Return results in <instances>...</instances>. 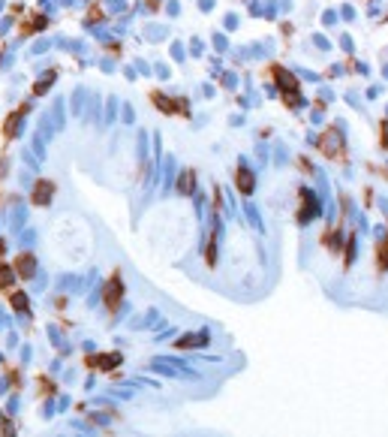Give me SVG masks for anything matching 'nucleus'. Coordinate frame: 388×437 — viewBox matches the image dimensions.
<instances>
[{
	"label": "nucleus",
	"instance_id": "nucleus-4",
	"mask_svg": "<svg viewBox=\"0 0 388 437\" xmlns=\"http://www.w3.org/2000/svg\"><path fill=\"white\" fill-rule=\"evenodd\" d=\"M274 76H277V88H280V91L298 94V79H295V72H289V69H274Z\"/></svg>",
	"mask_w": 388,
	"mask_h": 437
},
{
	"label": "nucleus",
	"instance_id": "nucleus-12",
	"mask_svg": "<svg viewBox=\"0 0 388 437\" xmlns=\"http://www.w3.org/2000/svg\"><path fill=\"white\" fill-rule=\"evenodd\" d=\"M313 45H316L319 52H331V39L325 33H313Z\"/></svg>",
	"mask_w": 388,
	"mask_h": 437
},
{
	"label": "nucleus",
	"instance_id": "nucleus-14",
	"mask_svg": "<svg viewBox=\"0 0 388 437\" xmlns=\"http://www.w3.org/2000/svg\"><path fill=\"white\" fill-rule=\"evenodd\" d=\"M337 15H340L343 21H355V15H358V12H355V6H352V3H343L340 9H337Z\"/></svg>",
	"mask_w": 388,
	"mask_h": 437
},
{
	"label": "nucleus",
	"instance_id": "nucleus-40",
	"mask_svg": "<svg viewBox=\"0 0 388 437\" xmlns=\"http://www.w3.org/2000/svg\"><path fill=\"white\" fill-rule=\"evenodd\" d=\"M382 79H385V82H388V61H385V63H382Z\"/></svg>",
	"mask_w": 388,
	"mask_h": 437
},
{
	"label": "nucleus",
	"instance_id": "nucleus-5",
	"mask_svg": "<svg viewBox=\"0 0 388 437\" xmlns=\"http://www.w3.org/2000/svg\"><path fill=\"white\" fill-rule=\"evenodd\" d=\"M253 187H256V178H253V172L247 166H241V172H238V190L244 193V196H250L253 193Z\"/></svg>",
	"mask_w": 388,
	"mask_h": 437
},
{
	"label": "nucleus",
	"instance_id": "nucleus-22",
	"mask_svg": "<svg viewBox=\"0 0 388 437\" xmlns=\"http://www.w3.org/2000/svg\"><path fill=\"white\" fill-rule=\"evenodd\" d=\"M328 76H331V79H343V76H346V66H343V63H331Z\"/></svg>",
	"mask_w": 388,
	"mask_h": 437
},
{
	"label": "nucleus",
	"instance_id": "nucleus-28",
	"mask_svg": "<svg viewBox=\"0 0 388 437\" xmlns=\"http://www.w3.org/2000/svg\"><path fill=\"white\" fill-rule=\"evenodd\" d=\"M379 94H382V85H370V88H367V100H376Z\"/></svg>",
	"mask_w": 388,
	"mask_h": 437
},
{
	"label": "nucleus",
	"instance_id": "nucleus-20",
	"mask_svg": "<svg viewBox=\"0 0 388 437\" xmlns=\"http://www.w3.org/2000/svg\"><path fill=\"white\" fill-rule=\"evenodd\" d=\"M154 100H157V106H160L163 112H175V103H168V96H163V94H157V96H154Z\"/></svg>",
	"mask_w": 388,
	"mask_h": 437
},
{
	"label": "nucleus",
	"instance_id": "nucleus-33",
	"mask_svg": "<svg viewBox=\"0 0 388 437\" xmlns=\"http://www.w3.org/2000/svg\"><path fill=\"white\" fill-rule=\"evenodd\" d=\"M199 6H202V12H211L214 9V0H199Z\"/></svg>",
	"mask_w": 388,
	"mask_h": 437
},
{
	"label": "nucleus",
	"instance_id": "nucleus-19",
	"mask_svg": "<svg viewBox=\"0 0 388 437\" xmlns=\"http://www.w3.org/2000/svg\"><path fill=\"white\" fill-rule=\"evenodd\" d=\"M352 217H355V223H358V229H361V232H364V235H367V232H370V223H367V217H364V214H361V211H355Z\"/></svg>",
	"mask_w": 388,
	"mask_h": 437
},
{
	"label": "nucleus",
	"instance_id": "nucleus-17",
	"mask_svg": "<svg viewBox=\"0 0 388 437\" xmlns=\"http://www.w3.org/2000/svg\"><path fill=\"white\" fill-rule=\"evenodd\" d=\"M340 48H343L346 55H355V42H352L349 33H340Z\"/></svg>",
	"mask_w": 388,
	"mask_h": 437
},
{
	"label": "nucleus",
	"instance_id": "nucleus-16",
	"mask_svg": "<svg viewBox=\"0 0 388 437\" xmlns=\"http://www.w3.org/2000/svg\"><path fill=\"white\" fill-rule=\"evenodd\" d=\"M319 100H322V106H328V103H334V100H337V96H334V91H331V88L319 85Z\"/></svg>",
	"mask_w": 388,
	"mask_h": 437
},
{
	"label": "nucleus",
	"instance_id": "nucleus-6",
	"mask_svg": "<svg viewBox=\"0 0 388 437\" xmlns=\"http://www.w3.org/2000/svg\"><path fill=\"white\" fill-rule=\"evenodd\" d=\"M52 193H55L52 181H39V184H36V190H33V202H36V205H45L48 199H52Z\"/></svg>",
	"mask_w": 388,
	"mask_h": 437
},
{
	"label": "nucleus",
	"instance_id": "nucleus-18",
	"mask_svg": "<svg viewBox=\"0 0 388 437\" xmlns=\"http://www.w3.org/2000/svg\"><path fill=\"white\" fill-rule=\"evenodd\" d=\"M322 121H325V112H322V106H319V109H310V124H313V127H319Z\"/></svg>",
	"mask_w": 388,
	"mask_h": 437
},
{
	"label": "nucleus",
	"instance_id": "nucleus-26",
	"mask_svg": "<svg viewBox=\"0 0 388 437\" xmlns=\"http://www.w3.org/2000/svg\"><path fill=\"white\" fill-rule=\"evenodd\" d=\"M247 214H250V223H253L256 229H265V226H262V220H259V211H256L253 205H247Z\"/></svg>",
	"mask_w": 388,
	"mask_h": 437
},
{
	"label": "nucleus",
	"instance_id": "nucleus-13",
	"mask_svg": "<svg viewBox=\"0 0 388 437\" xmlns=\"http://www.w3.org/2000/svg\"><path fill=\"white\" fill-rule=\"evenodd\" d=\"M292 72H298L301 79H307V82H313V85H319V82H322V76H316V72H313V69H301V66H295Z\"/></svg>",
	"mask_w": 388,
	"mask_h": 437
},
{
	"label": "nucleus",
	"instance_id": "nucleus-1",
	"mask_svg": "<svg viewBox=\"0 0 388 437\" xmlns=\"http://www.w3.org/2000/svg\"><path fill=\"white\" fill-rule=\"evenodd\" d=\"M301 199H304V205L298 211V223L301 226H310L313 220H319V217H322V196H319L316 190H310V187H301Z\"/></svg>",
	"mask_w": 388,
	"mask_h": 437
},
{
	"label": "nucleus",
	"instance_id": "nucleus-30",
	"mask_svg": "<svg viewBox=\"0 0 388 437\" xmlns=\"http://www.w3.org/2000/svg\"><path fill=\"white\" fill-rule=\"evenodd\" d=\"M238 28V15H226V31H235Z\"/></svg>",
	"mask_w": 388,
	"mask_h": 437
},
{
	"label": "nucleus",
	"instance_id": "nucleus-29",
	"mask_svg": "<svg viewBox=\"0 0 388 437\" xmlns=\"http://www.w3.org/2000/svg\"><path fill=\"white\" fill-rule=\"evenodd\" d=\"M9 281H12V272H6V265H3V269H0V286L9 283Z\"/></svg>",
	"mask_w": 388,
	"mask_h": 437
},
{
	"label": "nucleus",
	"instance_id": "nucleus-31",
	"mask_svg": "<svg viewBox=\"0 0 388 437\" xmlns=\"http://www.w3.org/2000/svg\"><path fill=\"white\" fill-rule=\"evenodd\" d=\"M223 85H226V88H235V85H238V79H235V72H226V79H223Z\"/></svg>",
	"mask_w": 388,
	"mask_h": 437
},
{
	"label": "nucleus",
	"instance_id": "nucleus-3",
	"mask_svg": "<svg viewBox=\"0 0 388 437\" xmlns=\"http://www.w3.org/2000/svg\"><path fill=\"white\" fill-rule=\"evenodd\" d=\"M103 293H106L103 299H106V305H109V308H117V305H120V299H124V283H120V278H117V275L106 283Z\"/></svg>",
	"mask_w": 388,
	"mask_h": 437
},
{
	"label": "nucleus",
	"instance_id": "nucleus-37",
	"mask_svg": "<svg viewBox=\"0 0 388 437\" xmlns=\"http://www.w3.org/2000/svg\"><path fill=\"white\" fill-rule=\"evenodd\" d=\"M166 9H168V15H178V0H172V3H168Z\"/></svg>",
	"mask_w": 388,
	"mask_h": 437
},
{
	"label": "nucleus",
	"instance_id": "nucleus-15",
	"mask_svg": "<svg viewBox=\"0 0 388 437\" xmlns=\"http://www.w3.org/2000/svg\"><path fill=\"white\" fill-rule=\"evenodd\" d=\"M337 21H340V15H337V9H325V12H322V24H325V28H334Z\"/></svg>",
	"mask_w": 388,
	"mask_h": 437
},
{
	"label": "nucleus",
	"instance_id": "nucleus-36",
	"mask_svg": "<svg viewBox=\"0 0 388 437\" xmlns=\"http://www.w3.org/2000/svg\"><path fill=\"white\" fill-rule=\"evenodd\" d=\"M190 48H193V55H202V42H199V39H193V45H190Z\"/></svg>",
	"mask_w": 388,
	"mask_h": 437
},
{
	"label": "nucleus",
	"instance_id": "nucleus-11",
	"mask_svg": "<svg viewBox=\"0 0 388 437\" xmlns=\"http://www.w3.org/2000/svg\"><path fill=\"white\" fill-rule=\"evenodd\" d=\"M96 365H100V368H114V365H120V353H106V356H100V359H96Z\"/></svg>",
	"mask_w": 388,
	"mask_h": 437
},
{
	"label": "nucleus",
	"instance_id": "nucleus-25",
	"mask_svg": "<svg viewBox=\"0 0 388 437\" xmlns=\"http://www.w3.org/2000/svg\"><path fill=\"white\" fill-rule=\"evenodd\" d=\"M355 72L367 79V76H370V63H367V61H355Z\"/></svg>",
	"mask_w": 388,
	"mask_h": 437
},
{
	"label": "nucleus",
	"instance_id": "nucleus-41",
	"mask_svg": "<svg viewBox=\"0 0 388 437\" xmlns=\"http://www.w3.org/2000/svg\"><path fill=\"white\" fill-rule=\"evenodd\" d=\"M385 118H388V103H385Z\"/></svg>",
	"mask_w": 388,
	"mask_h": 437
},
{
	"label": "nucleus",
	"instance_id": "nucleus-21",
	"mask_svg": "<svg viewBox=\"0 0 388 437\" xmlns=\"http://www.w3.org/2000/svg\"><path fill=\"white\" fill-rule=\"evenodd\" d=\"M346 103H349L352 109H358V112H364V106H361V100H358L355 91H346Z\"/></svg>",
	"mask_w": 388,
	"mask_h": 437
},
{
	"label": "nucleus",
	"instance_id": "nucleus-39",
	"mask_svg": "<svg viewBox=\"0 0 388 437\" xmlns=\"http://www.w3.org/2000/svg\"><path fill=\"white\" fill-rule=\"evenodd\" d=\"M379 211H382V214H388V199H379Z\"/></svg>",
	"mask_w": 388,
	"mask_h": 437
},
{
	"label": "nucleus",
	"instance_id": "nucleus-35",
	"mask_svg": "<svg viewBox=\"0 0 388 437\" xmlns=\"http://www.w3.org/2000/svg\"><path fill=\"white\" fill-rule=\"evenodd\" d=\"M307 145H319V136H316V133H313V130L307 133Z\"/></svg>",
	"mask_w": 388,
	"mask_h": 437
},
{
	"label": "nucleus",
	"instance_id": "nucleus-23",
	"mask_svg": "<svg viewBox=\"0 0 388 437\" xmlns=\"http://www.w3.org/2000/svg\"><path fill=\"white\" fill-rule=\"evenodd\" d=\"M18 269H21V275H30V272H33V259H30V256H21V259H18Z\"/></svg>",
	"mask_w": 388,
	"mask_h": 437
},
{
	"label": "nucleus",
	"instance_id": "nucleus-7",
	"mask_svg": "<svg viewBox=\"0 0 388 437\" xmlns=\"http://www.w3.org/2000/svg\"><path fill=\"white\" fill-rule=\"evenodd\" d=\"M208 344V332H199V335H184L181 341H178V347H184V350H190V347H205Z\"/></svg>",
	"mask_w": 388,
	"mask_h": 437
},
{
	"label": "nucleus",
	"instance_id": "nucleus-27",
	"mask_svg": "<svg viewBox=\"0 0 388 437\" xmlns=\"http://www.w3.org/2000/svg\"><path fill=\"white\" fill-rule=\"evenodd\" d=\"M373 238H376V241H385V238H388V226H385V223H379V226L373 229Z\"/></svg>",
	"mask_w": 388,
	"mask_h": 437
},
{
	"label": "nucleus",
	"instance_id": "nucleus-32",
	"mask_svg": "<svg viewBox=\"0 0 388 437\" xmlns=\"http://www.w3.org/2000/svg\"><path fill=\"white\" fill-rule=\"evenodd\" d=\"M382 145H385V151H388V118H385V124H382Z\"/></svg>",
	"mask_w": 388,
	"mask_h": 437
},
{
	"label": "nucleus",
	"instance_id": "nucleus-8",
	"mask_svg": "<svg viewBox=\"0 0 388 437\" xmlns=\"http://www.w3.org/2000/svg\"><path fill=\"white\" fill-rule=\"evenodd\" d=\"M358 245H361V238H358V235L346 238V245H343V250H346V269H352L355 259H358Z\"/></svg>",
	"mask_w": 388,
	"mask_h": 437
},
{
	"label": "nucleus",
	"instance_id": "nucleus-24",
	"mask_svg": "<svg viewBox=\"0 0 388 437\" xmlns=\"http://www.w3.org/2000/svg\"><path fill=\"white\" fill-rule=\"evenodd\" d=\"M346 124H349V121H346V118H337V121H334V130H337V133H340L343 139H346V133H349V127H346Z\"/></svg>",
	"mask_w": 388,
	"mask_h": 437
},
{
	"label": "nucleus",
	"instance_id": "nucleus-38",
	"mask_svg": "<svg viewBox=\"0 0 388 437\" xmlns=\"http://www.w3.org/2000/svg\"><path fill=\"white\" fill-rule=\"evenodd\" d=\"M172 52H175V58H178V61H181V58H184V48H181V45H178V42H175V45H172Z\"/></svg>",
	"mask_w": 388,
	"mask_h": 437
},
{
	"label": "nucleus",
	"instance_id": "nucleus-10",
	"mask_svg": "<svg viewBox=\"0 0 388 437\" xmlns=\"http://www.w3.org/2000/svg\"><path fill=\"white\" fill-rule=\"evenodd\" d=\"M343 245H346V232H343V229L331 232V238H328V248H331L334 253H340V250H343Z\"/></svg>",
	"mask_w": 388,
	"mask_h": 437
},
{
	"label": "nucleus",
	"instance_id": "nucleus-34",
	"mask_svg": "<svg viewBox=\"0 0 388 437\" xmlns=\"http://www.w3.org/2000/svg\"><path fill=\"white\" fill-rule=\"evenodd\" d=\"M12 305H15V308H18V311H21V308H24V305H28V299H24V296H15V299H12Z\"/></svg>",
	"mask_w": 388,
	"mask_h": 437
},
{
	"label": "nucleus",
	"instance_id": "nucleus-42",
	"mask_svg": "<svg viewBox=\"0 0 388 437\" xmlns=\"http://www.w3.org/2000/svg\"><path fill=\"white\" fill-rule=\"evenodd\" d=\"M385 172H388V160H385Z\"/></svg>",
	"mask_w": 388,
	"mask_h": 437
},
{
	"label": "nucleus",
	"instance_id": "nucleus-9",
	"mask_svg": "<svg viewBox=\"0 0 388 437\" xmlns=\"http://www.w3.org/2000/svg\"><path fill=\"white\" fill-rule=\"evenodd\" d=\"M193 181H196V172H193V169H184V175L178 181V190L184 193V196H190V193H193Z\"/></svg>",
	"mask_w": 388,
	"mask_h": 437
},
{
	"label": "nucleus",
	"instance_id": "nucleus-2",
	"mask_svg": "<svg viewBox=\"0 0 388 437\" xmlns=\"http://www.w3.org/2000/svg\"><path fill=\"white\" fill-rule=\"evenodd\" d=\"M319 148H322V154H328V157H337V151L343 148V136L337 133L334 127L325 133V136H319Z\"/></svg>",
	"mask_w": 388,
	"mask_h": 437
}]
</instances>
